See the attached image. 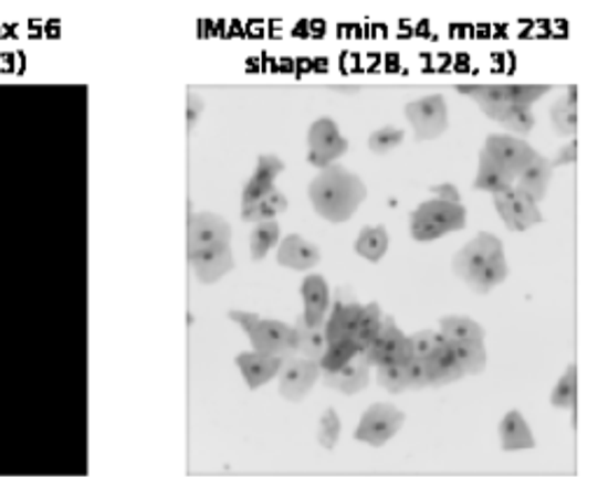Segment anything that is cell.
Returning a JSON list of instances; mask_svg holds the SVG:
<instances>
[{
  "label": "cell",
  "mask_w": 598,
  "mask_h": 488,
  "mask_svg": "<svg viewBox=\"0 0 598 488\" xmlns=\"http://www.w3.org/2000/svg\"><path fill=\"white\" fill-rule=\"evenodd\" d=\"M308 199H312L314 211L327 222H348L367 199L365 182L350 173L339 161L333 167L323 169L308 185Z\"/></svg>",
  "instance_id": "obj_1"
},
{
  "label": "cell",
  "mask_w": 598,
  "mask_h": 488,
  "mask_svg": "<svg viewBox=\"0 0 598 488\" xmlns=\"http://www.w3.org/2000/svg\"><path fill=\"white\" fill-rule=\"evenodd\" d=\"M230 320H234L243 332L249 335L253 351L260 356H272L283 358L285 362L295 358V328L293 325H285L281 320H264L258 314H245V311H230L227 314Z\"/></svg>",
  "instance_id": "obj_2"
},
{
  "label": "cell",
  "mask_w": 598,
  "mask_h": 488,
  "mask_svg": "<svg viewBox=\"0 0 598 488\" xmlns=\"http://www.w3.org/2000/svg\"><path fill=\"white\" fill-rule=\"evenodd\" d=\"M358 358L373 370L388 368V364H407L415 358V353H411L409 337L396 325V318L384 316L379 335L369 341V346Z\"/></svg>",
  "instance_id": "obj_3"
},
{
  "label": "cell",
  "mask_w": 598,
  "mask_h": 488,
  "mask_svg": "<svg viewBox=\"0 0 598 488\" xmlns=\"http://www.w3.org/2000/svg\"><path fill=\"white\" fill-rule=\"evenodd\" d=\"M535 148L526 144L524 138L505 136V134H491L486 136L484 146L480 150V157L491 161L493 167H499L503 173L517 180V176L535 159Z\"/></svg>",
  "instance_id": "obj_4"
},
{
  "label": "cell",
  "mask_w": 598,
  "mask_h": 488,
  "mask_svg": "<svg viewBox=\"0 0 598 488\" xmlns=\"http://www.w3.org/2000/svg\"><path fill=\"white\" fill-rule=\"evenodd\" d=\"M306 144L308 165L321 171L337 165V159L348 150V140L339 134V127L333 117H318L314 125L308 127Z\"/></svg>",
  "instance_id": "obj_5"
},
{
  "label": "cell",
  "mask_w": 598,
  "mask_h": 488,
  "mask_svg": "<svg viewBox=\"0 0 598 488\" xmlns=\"http://www.w3.org/2000/svg\"><path fill=\"white\" fill-rule=\"evenodd\" d=\"M405 117L411 121L415 129V140H436L449 129V108L447 100L440 94H430L423 98L411 100L405 106Z\"/></svg>",
  "instance_id": "obj_6"
},
{
  "label": "cell",
  "mask_w": 598,
  "mask_h": 488,
  "mask_svg": "<svg viewBox=\"0 0 598 488\" xmlns=\"http://www.w3.org/2000/svg\"><path fill=\"white\" fill-rule=\"evenodd\" d=\"M501 255H505L503 241L489 232H480L470 243H465L457 255H453L451 269L465 283V286H472V280L478 278V274L486 267V264L493 257H501Z\"/></svg>",
  "instance_id": "obj_7"
},
{
  "label": "cell",
  "mask_w": 598,
  "mask_h": 488,
  "mask_svg": "<svg viewBox=\"0 0 598 488\" xmlns=\"http://www.w3.org/2000/svg\"><path fill=\"white\" fill-rule=\"evenodd\" d=\"M402 423H405V414L398 410V406L388 402H377L363 414L358 428L354 433V439L369 446H384L386 442H390L400 433Z\"/></svg>",
  "instance_id": "obj_8"
},
{
  "label": "cell",
  "mask_w": 598,
  "mask_h": 488,
  "mask_svg": "<svg viewBox=\"0 0 598 488\" xmlns=\"http://www.w3.org/2000/svg\"><path fill=\"white\" fill-rule=\"evenodd\" d=\"M493 206H496L501 220L512 232H526L533 225L545 222L543 213L538 211V203H533L522 190L510 188L501 194H493Z\"/></svg>",
  "instance_id": "obj_9"
},
{
  "label": "cell",
  "mask_w": 598,
  "mask_h": 488,
  "mask_svg": "<svg viewBox=\"0 0 598 488\" xmlns=\"http://www.w3.org/2000/svg\"><path fill=\"white\" fill-rule=\"evenodd\" d=\"M230 246L232 243V225L222 215L201 211L188 215V251H199L209 246Z\"/></svg>",
  "instance_id": "obj_10"
},
{
  "label": "cell",
  "mask_w": 598,
  "mask_h": 488,
  "mask_svg": "<svg viewBox=\"0 0 598 488\" xmlns=\"http://www.w3.org/2000/svg\"><path fill=\"white\" fill-rule=\"evenodd\" d=\"M318 379H321L318 362L293 358V360H287L279 372V393L287 402H302L308 395V391L314 389Z\"/></svg>",
  "instance_id": "obj_11"
},
{
  "label": "cell",
  "mask_w": 598,
  "mask_h": 488,
  "mask_svg": "<svg viewBox=\"0 0 598 488\" xmlns=\"http://www.w3.org/2000/svg\"><path fill=\"white\" fill-rule=\"evenodd\" d=\"M188 262L203 286H213V283H218L237 267L232 248L224 246V243H220V246L188 251Z\"/></svg>",
  "instance_id": "obj_12"
},
{
  "label": "cell",
  "mask_w": 598,
  "mask_h": 488,
  "mask_svg": "<svg viewBox=\"0 0 598 488\" xmlns=\"http://www.w3.org/2000/svg\"><path fill=\"white\" fill-rule=\"evenodd\" d=\"M276 262L285 269L293 272H308L318 267L321 262V251L316 243L306 241L300 234H287L279 241L276 246Z\"/></svg>",
  "instance_id": "obj_13"
},
{
  "label": "cell",
  "mask_w": 598,
  "mask_h": 488,
  "mask_svg": "<svg viewBox=\"0 0 598 488\" xmlns=\"http://www.w3.org/2000/svg\"><path fill=\"white\" fill-rule=\"evenodd\" d=\"M302 299H304V314L302 325L304 328H323L325 316L329 311V286L325 276L308 274L302 280Z\"/></svg>",
  "instance_id": "obj_14"
},
{
  "label": "cell",
  "mask_w": 598,
  "mask_h": 488,
  "mask_svg": "<svg viewBox=\"0 0 598 488\" xmlns=\"http://www.w3.org/2000/svg\"><path fill=\"white\" fill-rule=\"evenodd\" d=\"M237 368L243 374L245 383H249L251 391L262 389V385L270 383L272 379L279 376L281 368L285 364L283 358H272V356H260L255 351L249 353H239L237 356Z\"/></svg>",
  "instance_id": "obj_15"
},
{
  "label": "cell",
  "mask_w": 598,
  "mask_h": 488,
  "mask_svg": "<svg viewBox=\"0 0 598 488\" xmlns=\"http://www.w3.org/2000/svg\"><path fill=\"white\" fill-rule=\"evenodd\" d=\"M423 364H426V372H428V385H449V383H457L465 376L459 360L453 358L451 349L447 346L444 337L438 341L432 353L423 360Z\"/></svg>",
  "instance_id": "obj_16"
},
{
  "label": "cell",
  "mask_w": 598,
  "mask_h": 488,
  "mask_svg": "<svg viewBox=\"0 0 598 488\" xmlns=\"http://www.w3.org/2000/svg\"><path fill=\"white\" fill-rule=\"evenodd\" d=\"M552 176H554V169L549 165V159L538 152L531 165L517 176V180H514V188L522 190L533 203H541L547 197Z\"/></svg>",
  "instance_id": "obj_17"
},
{
  "label": "cell",
  "mask_w": 598,
  "mask_h": 488,
  "mask_svg": "<svg viewBox=\"0 0 598 488\" xmlns=\"http://www.w3.org/2000/svg\"><path fill=\"white\" fill-rule=\"evenodd\" d=\"M428 220L436 222V225L444 227L447 232H461L468 225V211L463 203H449L440 199H428L419 203V209L415 211Z\"/></svg>",
  "instance_id": "obj_18"
},
{
  "label": "cell",
  "mask_w": 598,
  "mask_h": 488,
  "mask_svg": "<svg viewBox=\"0 0 598 488\" xmlns=\"http://www.w3.org/2000/svg\"><path fill=\"white\" fill-rule=\"evenodd\" d=\"M321 379L327 389L339 391L344 395H356L367 389L369 368L360 358H356L354 362H348L346 368H342L337 372H321Z\"/></svg>",
  "instance_id": "obj_19"
},
{
  "label": "cell",
  "mask_w": 598,
  "mask_h": 488,
  "mask_svg": "<svg viewBox=\"0 0 598 488\" xmlns=\"http://www.w3.org/2000/svg\"><path fill=\"white\" fill-rule=\"evenodd\" d=\"M499 435H501V449L503 452H524V449H533L535 446V437L531 433V425L526 423V418L512 410L503 416L501 425H499Z\"/></svg>",
  "instance_id": "obj_20"
},
{
  "label": "cell",
  "mask_w": 598,
  "mask_h": 488,
  "mask_svg": "<svg viewBox=\"0 0 598 488\" xmlns=\"http://www.w3.org/2000/svg\"><path fill=\"white\" fill-rule=\"evenodd\" d=\"M457 92L472 98L474 104L480 106V110L493 121L510 106L505 85H459Z\"/></svg>",
  "instance_id": "obj_21"
},
{
  "label": "cell",
  "mask_w": 598,
  "mask_h": 488,
  "mask_svg": "<svg viewBox=\"0 0 598 488\" xmlns=\"http://www.w3.org/2000/svg\"><path fill=\"white\" fill-rule=\"evenodd\" d=\"M440 335L447 341H472V343H484V328L468 316H444L440 320Z\"/></svg>",
  "instance_id": "obj_22"
},
{
  "label": "cell",
  "mask_w": 598,
  "mask_h": 488,
  "mask_svg": "<svg viewBox=\"0 0 598 488\" xmlns=\"http://www.w3.org/2000/svg\"><path fill=\"white\" fill-rule=\"evenodd\" d=\"M552 127L559 136H575L577 134V87L570 85L566 98H559L549 108Z\"/></svg>",
  "instance_id": "obj_23"
},
{
  "label": "cell",
  "mask_w": 598,
  "mask_h": 488,
  "mask_svg": "<svg viewBox=\"0 0 598 488\" xmlns=\"http://www.w3.org/2000/svg\"><path fill=\"white\" fill-rule=\"evenodd\" d=\"M447 341V339H444ZM447 346L451 349L453 358L459 360L463 374L468 376H474V374H482L486 370V362H489V356H486V349L484 343H472V341H447Z\"/></svg>",
  "instance_id": "obj_24"
},
{
  "label": "cell",
  "mask_w": 598,
  "mask_h": 488,
  "mask_svg": "<svg viewBox=\"0 0 598 488\" xmlns=\"http://www.w3.org/2000/svg\"><path fill=\"white\" fill-rule=\"evenodd\" d=\"M388 232L384 225H377V227H363V232L358 234L356 243H354V251L356 255H360L363 259L367 262H381V257L386 255L388 251Z\"/></svg>",
  "instance_id": "obj_25"
},
{
  "label": "cell",
  "mask_w": 598,
  "mask_h": 488,
  "mask_svg": "<svg viewBox=\"0 0 598 488\" xmlns=\"http://www.w3.org/2000/svg\"><path fill=\"white\" fill-rule=\"evenodd\" d=\"M512 185H514V178H510L499 167H493L491 161L480 157V171H478V178H474V182H472V190L489 192L493 197V194H501V192L510 190Z\"/></svg>",
  "instance_id": "obj_26"
},
{
  "label": "cell",
  "mask_w": 598,
  "mask_h": 488,
  "mask_svg": "<svg viewBox=\"0 0 598 488\" xmlns=\"http://www.w3.org/2000/svg\"><path fill=\"white\" fill-rule=\"evenodd\" d=\"M295 328V351L302 353L304 360H312V362H318L327 349L325 343V337H323V328H304L302 320H297V325H293Z\"/></svg>",
  "instance_id": "obj_27"
},
{
  "label": "cell",
  "mask_w": 598,
  "mask_h": 488,
  "mask_svg": "<svg viewBox=\"0 0 598 488\" xmlns=\"http://www.w3.org/2000/svg\"><path fill=\"white\" fill-rule=\"evenodd\" d=\"M381 318H384V314H381V307L377 301L363 304V314H360L358 330H356V337H354V343L358 346V356L367 349L369 341H373L379 335Z\"/></svg>",
  "instance_id": "obj_28"
},
{
  "label": "cell",
  "mask_w": 598,
  "mask_h": 488,
  "mask_svg": "<svg viewBox=\"0 0 598 488\" xmlns=\"http://www.w3.org/2000/svg\"><path fill=\"white\" fill-rule=\"evenodd\" d=\"M281 241V225L276 220H270V222H260V225H255V230L251 232V257L255 262L264 259L266 255H270L272 248L279 246Z\"/></svg>",
  "instance_id": "obj_29"
},
{
  "label": "cell",
  "mask_w": 598,
  "mask_h": 488,
  "mask_svg": "<svg viewBox=\"0 0 598 488\" xmlns=\"http://www.w3.org/2000/svg\"><path fill=\"white\" fill-rule=\"evenodd\" d=\"M358 358V346L354 343V339H342L333 346H327L323 358L318 360L321 372H337L342 368H346L348 362H354Z\"/></svg>",
  "instance_id": "obj_30"
},
{
  "label": "cell",
  "mask_w": 598,
  "mask_h": 488,
  "mask_svg": "<svg viewBox=\"0 0 598 488\" xmlns=\"http://www.w3.org/2000/svg\"><path fill=\"white\" fill-rule=\"evenodd\" d=\"M507 274H510V267H507L505 255L493 257V259L486 264V267L478 274V278L472 280V286H470V288H472L474 293L486 295V293H491L496 286H501V283L507 278Z\"/></svg>",
  "instance_id": "obj_31"
},
{
  "label": "cell",
  "mask_w": 598,
  "mask_h": 488,
  "mask_svg": "<svg viewBox=\"0 0 598 488\" xmlns=\"http://www.w3.org/2000/svg\"><path fill=\"white\" fill-rule=\"evenodd\" d=\"M499 125H503L507 131L517 134V136H528L535 127V115L531 108L524 106H507L501 115H499Z\"/></svg>",
  "instance_id": "obj_32"
},
{
  "label": "cell",
  "mask_w": 598,
  "mask_h": 488,
  "mask_svg": "<svg viewBox=\"0 0 598 488\" xmlns=\"http://www.w3.org/2000/svg\"><path fill=\"white\" fill-rule=\"evenodd\" d=\"M575 402H577V368L575 364H568L566 374L554 385L552 404L556 410H575Z\"/></svg>",
  "instance_id": "obj_33"
},
{
  "label": "cell",
  "mask_w": 598,
  "mask_h": 488,
  "mask_svg": "<svg viewBox=\"0 0 598 488\" xmlns=\"http://www.w3.org/2000/svg\"><path fill=\"white\" fill-rule=\"evenodd\" d=\"M402 140H405V129L394 127V125H386V127L369 134L367 148L373 155H388V152H394L402 144Z\"/></svg>",
  "instance_id": "obj_34"
},
{
  "label": "cell",
  "mask_w": 598,
  "mask_h": 488,
  "mask_svg": "<svg viewBox=\"0 0 598 488\" xmlns=\"http://www.w3.org/2000/svg\"><path fill=\"white\" fill-rule=\"evenodd\" d=\"M552 87L549 85H505V94L512 106H524L531 108L535 100H541L545 94H549Z\"/></svg>",
  "instance_id": "obj_35"
},
{
  "label": "cell",
  "mask_w": 598,
  "mask_h": 488,
  "mask_svg": "<svg viewBox=\"0 0 598 488\" xmlns=\"http://www.w3.org/2000/svg\"><path fill=\"white\" fill-rule=\"evenodd\" d=\"M339 433H342V421L337 416L335 410H325L321 421H318V444L323 449H335L339 442Z\"/></svg>",
  "instance_id": "obj_36"
},
{
  "label": "cell",
  "mask_w": 598,
  "mask_h": 488,
  "mask_svg": "<svg viewBox=\"0 0 598 488\" xmlns=\"http://www.w3.org/2000/svg\"><path fill=\"white\" fill-rule=\"evenodd\" d=\"M449 232L440 225H436V222L419 215V213H411L409 215V236L415 241H438L442 236H447Z\"/></svg>",
  "instance_id": "obj_37"
},
{
  "label": "cell",
  "mask_w": 598,
  "mask_h": 488,
  "mask_svg": "<svg viewBox=\"0 0 598 488\" xmlns=\"http://www.w3.org/2000/svg\"><path fill=\"white\" fill-rule=\"evenodd\" d=\"M377 383L388 393H405L407 391V376L405 364H388V368H377Z\"/></svg>",
  "instance_id": "obj_38"
},
{
  "label": "cell",
  "mask_w": 598,
  "mask_h": 488,
  "mask_svg": "<svg viewBox=\"0 0 598 488\" xmlns=\"http://www.w3.org/2000/svg\"><path fill=\"white\" fill-rule=\"evenodd\" d=\"M344 304L346 301H339V299L335 304H329V316H325L327 320L323 322L325 325L323 337L327 346H333L344 339Z\"/></svg>",
  "instance_id": "obj_39"
},
{
  "label": "cell",
  "mask_w": 598,
  "mask_h": 488,
  "mask_svg": "<svg viewBox=\"0 0 598 488\" xmlns=\"http://www.w3.org/2000/svg\"><path fill=\"white\" fill-rule=\"evenodd\" d=\"M440 339H442V337H440V332H436V330H421V332H417V335H411V337H409L411 353H415V358H419V360H426V358L432 353V349H436Z\"/></svg>",
  "instance_id": "obj_40"
},
{
  "label": "cell",
  "mask_w": 598,
  "mask_h": 488,
  "mask_svg": "<svg viewBox=\"0 0 598 488\" xmlns=\"http://www.w3.org/2000/svg\"><path fill=\"white\" fill-rule=\"evenodd\" d=\"M405 376H407V391H421L428 389V372L426 364L419 358H411L405 364Z\"/></svg>",
  "instance_id": "obj_41"
},
{
  "label": "cell",
  "mask_w": 598,
  "mask_h": 488,
  "mask_svg": "<svg viewBox=\"0 0 598 488\" xmlns=\"http://www.w3.org/2000/svg\"><path fill=\"white\" fill-rule=\"evenodd\" d=\"M274 188H276V182H270V180H262V178L253 176L249 182H245V188L241 192V203H258L266 194H270Z\"/></svg>",
  "instance_id": "obj_42"
},
{
  "label": "cell",
  "mask_w": 598,
  "mask_h": 488,
  "mask_svg": "<svg viewBox=\"0 0 598 488\" xmlns=\"http://www.w3.org/2000/svg\"><path fill=\"white\" fill-rule=\"evenodd\" d=\"M283 171H285V165H283V161H281L276 155H260L253 176H258V178H262V180L276 182V178H279Z\"/></svg>",
  "instance_id": "obj_43"
},
{
  "label": "cell",
  "mask_w": 598,
  "mask_h": 488,
  "mask_svg": "<svg viewBox=\"0 0 598 488\" xmlns=\"http://www.w3.org/2000/svg\"><path fill=\"white\" fill-rule=\"evenodd\" d=\"M241 220L251 222V225H260V222L276 220V213L266 206L264 201L258 203H241Z\"/></svg>",
  "instance_id": "obj_44"
},
{
  "label": "cell",
  "mask_w": 598,
  "mask_h": 488,
  "mask_svg": "<svg viewBox=\"0 0 598 488\" xmlns=\"http://www.w3.org/2000/svg\"><path fill=\"white\" fill-rule=\"evenodd\" d=\"M360 314H363V304H358L356 299L344 304V339H354L356 337Z\"/></svg>",
  "instance_id": "obj_45"
},
{
  "label": "cell",
  "mask_w": 598,
  "mask_h": 488,
  "mask_svg": "<svg viewBox=\"0 0 598 488\" xmlns=\"http://www.w3.org/2000/svg\"><path fill=\"white\" fill-rule=\"evenodd\" d=\"M206 104H203V98L197 96L195 92H188V108H185V127H188V134L195 129L197 125V119L201 117Z\"/></svg>",
  "instance_id": "obj_46"
},
{
  "label": "cell",
  "mask_w": 598,
  "mask_h": 488,
  "mask_svg": "<svg viewBox=\"0 0 598 488\" xmlns=\"http://www.w3.org/2000/svg\"><path fill=\"white\" fill-rule=\"evenodd\" d=\"M575 161H577V140L570 138L564 148H559V152H556V157L549 159V165H552V169H559V167L575 165Z\"/></svg>",
  "instance_id": "obj_47"
},
{
  "label": "cell",
  "mask_w": 598,
  "mask_h": 488,
  "mask_svg": "<svg viewBox=\"0 0 598 488\" xmlns=\"http://www.w3.org/2000/svg\"><path fill=\"white\" fill-rule=\"evenodd\" d=\"M430 192L436 194L432 199L449 201V203H461V192H459L457 185H453V182H442V185H432Z\"/></svg>",
  "instance_id": "obj_48"
},
{
  "label": "cell",
  "mask_w": 598,
  "mask_h": 488,
  "mask_svg": "<svg viewBox=\"0 0 598 488\" xmlns=\"http://www.w3.org/2000/svg\"><path fill=\"white\" fill-rule=\"evenodd\" d=\"M262 201H264L266 206H270L276 215H279V213H285L287 206H291V201H287V197H285L279 188H274V190H272L270 194H266Z\"/></svg>",
  "instance_id": "obj_49"
}]
</instances>
